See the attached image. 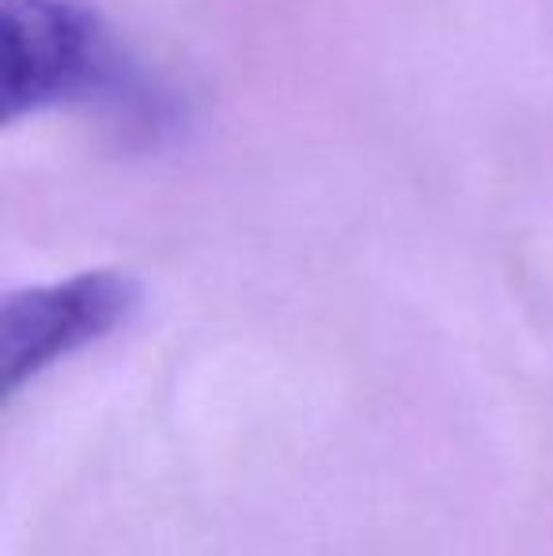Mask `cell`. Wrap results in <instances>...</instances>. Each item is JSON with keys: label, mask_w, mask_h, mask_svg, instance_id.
<instances>
[{"label": "cell", "mask_w": 553, "mask_h": 556, "mask_svg": "<svg viewBox=\"0 0 553 556\" xmlns=\"http://www.w3.org/2000/svg\"><path fill=\"white\" fill-rule=\"evenodd\" d=\"M0 122L46 111H88L137 144H163L190 117L186 99L88 0L0 4Z\"/></svg>", "instance_id": "1"}, {"label": "cell", "mask_w": 553, "mask_h": 556, "mask_svg": "<svg viewBox=\"0 0 553 556\" xmlns=\"http://www.w3.org/2000/svg\"><path fill=\"white\" fill-rule=\"evenodd\" d=\"M137 277L84 269L50 285L20 288L0 307V387L12 402L23 387L91 344L106 341L140 311Z\"/></svg>", "instance_id": "2"}]
</instances>
